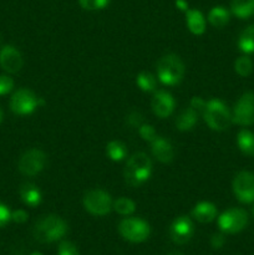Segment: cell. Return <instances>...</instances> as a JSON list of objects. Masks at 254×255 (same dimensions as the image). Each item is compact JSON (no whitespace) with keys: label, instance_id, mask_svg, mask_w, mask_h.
<instances>
[{"label":"cell","instance_id":"f1b7e54d","mask_svg":"<svg viewBox=\"0 0 254 255\" xmlns=\"http://www.w3.org/2000/svg\"><path fill=\"white\" fill-rule=\"evenodd\" d=\"M138 133L139 136H141V138L147 142H152L157 137L156 129L153 128L152 125L148 124H142L141 126L138 127Z\"/></svg>","mask_w":254,"mask_h":255},{"label":"cell","instance_id":"60d3db41","mask_svg":"<svg viewBox=\"0 0 254 255\" xmlns=\"http://www.w3.org/2000/svg\"><path fill=\"white\" fill-rule=\"evenodd\" d=\"M253 217H254V207H253Z\"/></svg>","mask_w":254,"mask_h":255},{"label":"cell","instance_id":"4316f807","mask_svg":"<svg viewBox=\"0 0 254 255\" xmlns=\"http://www.w3.org/2000/svg\"><path fill=\"white\" fill-rule=\"evenodd\" d=\"M234 70L241 77L251 76L253 72V61L248 55L239 56L234 62Z\"/></svg>","mask_w":254,"mask_h":255},{"label":"cell","instance_id":"5bb4252c","mask_svg":"<svg viewBox=\"0 0 254 255\" xmlns=\"http://www.w3.org/2000/svg\"><path fill=\"white\" fill-rule=\"evenodd\" d=\"M24 65L21 54L12 45H6L0 50V66L9 74H16Z\"/></svg>","mask_w":254,"mask_h":255},{"label":"cell","instance_id":"9a60e30c","mask_svg":"<svg viewBox=\"0 0 254 255\" xmlns=\"http://www.w3.org/2000/svg\"><path fill=\"white\" fill-rule=\"evenodd\" d=\"M151 151L154 158L161 163H171L174 158V149L171 142L163 137L157 136L151 142Z\"/></svg>","mask_w":254,"mask_h":255},{"label":"cell","instance_id":"6da1fadb","mask_svg":"<svg viewBox=\"0 0 254 255\" xmlns=\"http://www.w3.org/2000/svg\"><path fill=\"white\" fill-rule=\"evenodd\" d=\"M152 161L143 152H137L132 154L127 161L124 169L125 181L128 186L141 187L151 178Z\"/></svg>","mask_w":254,"mask_h":255},{"label":"cell","instance_id":"52a82bcc","mask_svg":"<svg viewBox=\"0 0 254 255\" xmlns=\"http://www.w3.org/2000/svg\"><path fill=\"white\" fill-rule=\"evenodd\" d=\"M42 104L44 101L27 89L17 90L10 99V109L19 116H29Z\"/></svg>","mask_w":254,"mask_h":255},{"label":"cell","instance_id":"f546056e","mask_svg":"<svg viewBox=\"0 0 254 255\" xmlns=\"http://www.w3.org/2000/svg\"><path fill=\"white\" fill-rule=\"evenodd\" d=\"M59 255H79V251H77L76 246L69 241H64L60 243L59 246Z\"/></svg>","mask_w":254,"mask_h":255},{"label":"cell","instance_id":"74e56055","mask_svg":"<svg viewBox=\"0 0 254 255\" xmlns=\"http://www.w3.org/2000/svg\"><path fill=\"white\" fill-rule=\"evenodd\" d=\"M30 255H42V254L39 253V252H34V253H31Z\"/></svg>","mask_w":254,"mask_h":255},{"label":"cell","instance_id":"277c9868","mask_svg":"<svg viewBox=\"0 0 254 255\" xmlns=\"http://www.w3.org/2000/svg\"><path fill=\"white\" fill-rule=\"evenodd\" d=\"M202 115L206 124L213 131H224L232 124L231 111L227 105L218 99H211L207 101Z\"/></svg>","mask_w":254,"mask_h":255},{"label":"cell","instance_id":"2e32d148","mask_svg":"<svg viewBox=\"0 0 254 255\" xmlns=\"http://www.w3.org/2000/svg\"><path fill=\"white\" fill-rule=\"evenodd\" d=\"M217 207L211 202H199L192 209V217L199 223H211L217 218Z\"/></svg>","mask_w":254,"mask_h":255},{"label":"cell","instance_id":"5b68a950","mask_svg":"<svg viewBox=\"0 0 254 255\" xmlns=\"http://www.w3.org/2000/svg\"><path fill=\"white\" fill-rule=\"evenodd\" d=\"M82 204L90 214L95 217H104L111 212L114 201L109 192L104 189H90L84 194Z\"/></svg>","mask_w":254,"mask_h":255},{"label":"cell","instance_id":"1f68e13d","mask_svg":"<svg viewBox=\"0 0 254 255\" xmlns=\"http://www.w3.org/2000/svg\"><path fill=\"white\" fill-rule=\"evenodd\" d=\"M142 121H143V116H142L141 112L138 111H132L131 114L127 116V124L132 127H136V128H138V127L143 124Z\"/></svg>","mask_w":254,"mask_h":255},{"label":"cell","instance_id":"7a4b0ae2","mask_svg":"<svg viewBox=\"0 0 254 255\" xmlns=\"http://www.w3.org/2000/svg\"><path fill=\"white\" fill-rule=\"evenodd\" d=\"M66 233V222L55 214H49L40 218L32 229L34 238L40 243H52L60 241Z\"/></svg>","mask_w":254,"mask_h":255},{"label":"cell","instance_id":"f35d334b","mask_svg":"<svg viewBox=\"0 0 254 255\" xmlns=\"http://www.w3.org/2000/svg\"><path fill=\"white\" fill-rule=\"evenodd\" d=\"M1 121H2V112L1 110H0V124H1Z\"/></svg>","mask_w":254,"mask_h":255},{"label":"cell","instance_id":"ac0fdd59","mask_svg":"<svg viewBox=\"0 0 254 255\" xmlns=\"http://www.w3.org/2000/svg\"><path fill=\"white\" fill-rule=\"evenodd\" d=\"M20 198H21V201L24 202L26 206L35 208V207H37L41 203L42 194L35 184L25 183L22 184L21 188H20Z\"/></svg>","mask_w":254,"mask_h":255},{"label":"cell","instance_id":"30bf717a","mask_svg":"<svg viewBox=\"0 0 254 255\" xmlns=\"http://www.w3.org/2000/svg\"><path fill=\"white\" fill-rule=\"evenodd\" d=\"M232 122L239 126L254 125V94L244 92L236 102L232 114Z\"/></svg>","mask_w":254,"mask_h":255},{"label":"cell","instance_id":"d4e9b609","mask_svg":"<svg viewBox=\"0 0 254 255\" xmlns=\"http://www.w3.org/2000/svg\"><path fill=\"white\" fill-rule=\"evenodd\" d=\"M136 84L141 91L153 92V91H156L157 80H156V77H154V75H152L151 72L142 71L137 75Z\"/></svg>","mask_w":254,"mask_h":255},{"label":"cell","instance_id":"484cf974","mask_svg":"<svg viewBox=\"0 0 254 255\" xmlns=\"http://www.w3.org/2000/svg\"><path fill=\"white\" fill-rule=\"evenodd\" d=\"M112 208L120 214V216H131L136 211V203L132 199L126 197H120L114 202Z\"/></svg>","mask_w":254,"mask_h":255},{"label":"cell","instance_id":"4fadbf2b","mask_svg":"<svg viewBox=\"0 0 254 255\" xmlns=\"http://www.w3.org/2000/svg\"><path fill=\"white\" fill-rule=\"evenodd\" d=\"M152 111L159 119H167L171 116L176 107V101H174L173 96L169 92L164 91V90H158L154 91L153 97L151 101Z\"/></svg>","mask_w":254,"mask_h":255},{"label":"cell","instance_id":"836d02e7","mask_svg":"<svg viewBox=\"0 0 254 255\" xmlns=\"http://www.w3.org/2000/svg\"><path fill=\"white\" fill-rule=\"evenodd\" d=\"M206 100H203L202 97L199 96H194L192 97L191 100V104H189V107H192L193 110H196L197 112H202L204 110V107H206Z\"/></svg>","mask_w":254,"mask_h":255},{"label":"cell","instance_id":"d590c367","mask_svg":"<svg viewBox=\"0 0 254 255\" xmlns=\"http://www.w3.org/2000/svg\"><path fill=\"white\" fill-rule=\"evenodd\" d=\"M224 243H226V238H224V236L222 233H216L212 236L211 246L213 247L214 249L222 248V247L224 246Z\"/></svg>","mask_w":254,"mask_h":255},{"label":"cell","instance_id":"4dcf8cb0","mask_svg":"<svg viewBox=\"0 0 254 255\" xmlns=\"http://www.w3.org/2000/svg\"><path fill=\"white\" fill-rule=\"evenodd\" d=\"M14 87V81L6 75H0V96L9 94Z\"/></svg>","mask_w":254,"mask_h":255},{"label":"cell","instance_id":"9c48e42d","mask_svg":"<svg viewBox=\"0 0 254 255\" xmlns=\"http://www.w3.org/2000/svg\"><path fill=\"white\" fill-rule=\"evenodd\" d=\"M46 154L41 149L32 148L25 152L19 159L17 168L20 173L27 177H34L39 174L46 166Z\"/></svg>","mask_w":254,"mask_h":255},{"label":"cell","instance_id":"603a6c76","mask_svg":"<svg viewBox=\"0 0 254 255\" xmlns=\"http://www.w3.org/2000/svg\"><path fill=\"white\" fill-rule=\"evenodd\" d=\"M238 47L246 55L254 54V24L247 26L241 32L238 39Z\"/></svg>","mask_w":254,"mask_h":255},{"label":"cell","instance_id":"cb8c5ba5","mask_svg":"<svg viewBox=\"0 0 254 255\" xmlns=\"http://www.w3.org/2000/svg\"><path fill=\"white\" fill-rule=\"evenodd\" d=\"M106 154L111 161H124L127 156V148L121 141H110L106 146Z\"/></svg>","mask_w":254,"mask_h":255},{"label":"cell","instance_id":"ffe728a7","mask_svg":"<svg viewBox=\"0 0 254 255\" xmlns=\"http://www.w3.org/2000/svg\"><path fill=\"white\" fill-rule=\"evenodd\" d=\"M231 19V12L224 6H214L208 12V21L216 29H223Z\"/></svg>","mask_w":254,"mask_h":255},{"label":"cell","instance_id":"ba28073f","mask_svg":"<svg viewBox=\"0 0 254 255\" xmlns=\"http://www.w3.org/2000/svg\"><path fill=\"white\" fill-rule=\"evenodd\" d=\"M248 224V213L242 208H231L218 217V227L221 232L236 234L243 231Z\"/></svg>","mask_w":254,"mask_h":255},{"label":"cell","instance_id":"83f0119b","mask_svg":"<svg viewBox=\"0 0 254 255\" xmlns=\"http://www.w3.org/2000/svg\"><path fill=\"white\" fill-rule=\"evenodd\" d=\"M111 0H79L80 6L87 11H96V10H102L110 4Z\"/></svg>","mask_w":254,"mask_h":255},{"label":"cell","instance_id":"e575fe53","mask_svg":"<svg viewBox=\"0 0 254 255\" xmlns=\"http://www.w3.org/2000/svg\"><path fill=\"white\" fill-rule=\"evenodd\" d=\"M27 218H29V216H27L26 212L22 211V209H17V211H14L11 213V221H14L15 223L17 224L25 223V222L27 221Z\"/></svg>","mask_w":254,"mask_h":255},{"label":"cell","instance_id":"d6a6232c","mask_svg":"<svg viewBox=\"0 0 254 255\" xmlns=\"http://www.w3.org/2000/svg\"><path fill=\"white\" fill-rule=\"evenodd\" d=\"M11 221V212L5 204L0 203V228L6 226Z\"/></svg>","mask_w":254,"mask_h":255},{"label":"cell","instance_id":"7c38bea8","mask_svg":"<svg viewBox=\"0 0 254 255\" xmlns=\"http://www.w3.org/2000/svg\"><path fill=\"white\" fill-rule=\"evenodd\" d=\"M194 227L191 218L181 216L173 221L169 228V236L176 244H186L191 241L193 236Z\"/></svg>","mask_w":254,"mask_h":255},{"label":"cell","instance_id":"8d00e7d4","mask_svg":"<svg viewBox=\"0 0 254 255\" xmlns=\"http://www.w3.org/2000/svg\"><path fill=\"white\" fill-rule=\"evenodd\" d=\"M174 5H176L177 9L181 10V11H183V12H186L187 10L189 9L188 2H187L186 0H176V1H174Z\"/></svg>","mask_w":254,"mask_h":255},{"label":"cell","instance_id":"8992f818","mask_svg":"<svg viewBox=\"0 0 254 255\" xmlns=\"http://www.w3.org/2000/svg\"><path fill=\"white\" fill-rule=\"evenodd\" d=\"M119 232L122 238L131 243H142L151 233L149 224L141 218H126L120 222Z\"/></svg>","mask_w":254,"mask_h":255},{"label":"cell","instance_id":"8fae6325","mask_svg":"<svg viewBox=\"0 0 254 255\" xmlns=\"http://www.w3.org/2000/svg\"><path fill=\"white\" fill-rule=\"evenodd\" d=\"M233 193L241 203L251 204L254 202V173L241 171L236 174L232 183Z\"/></svg>","mask_w":254,"mask_h":255},{"label":"cell","instance_id":"ab89813d","mask_svg":"<svg viewBox=\"0 0 254 255\" xmlns=\"http://www.w3.org/2000/svg\"><path fill=\"white\" fill-rule=\"evenodd\" d=\"M169 255H183V254H181V253H177V252H174V253H171Z\"/></svg>","mask_w":254,"mask_h":255},{"label":"cell","instance_id":"44dd1931","mask_svg":"<svg viewBox=\"0 0 254 255\" xmlns=\"http://www.w3.org/2000/svg\"><path fill=\"white\" fill-rule=\"evenodd\" d=\"M231 12L239 19H249L254 15V0H232Z\"/></svg>","mask_w":254,"mask_h":255},{"label":"cell","instance_id":"d6986e66","mask_svg":"<svg viewBox=\"0 0 254 255\" xmlns=\"http://www.w3.org/2000/svg\"><path fill=\"white\" fill-rule=\"evenodd\" d=\"M197 122H198V112L192 107H188V109H184L183 111H181V114L177 116L176 127L177 129L182 132L191 131L194 128Z\"/></svg>","mask_w":254,"mask_h":255},{"label":"cell","instance_id":"e0dca14e","mask_svg":"<svg viewBox=\"0 0 254 255\" xmlns=\"http://www.w3.org/2000/svg\"><path fill=\"white\" fill-rule=\"evenodd\" d=\"M186 24L193 35H203L206 31V17L198 9H188L186 12Z\"/></svg>","mask_w":254,"mask_h":255},{"label":"cell","instance_id":"3957f363","mask_svg":"<svg viewBox=\"0 0 254 255\" xmlns=\"http://www.w3.org/2000/svg\"><path fill=\"white\" fill-rule=\"evenodd\" d=\"M157 77L164 86H176L183 80L186 67L176 54L163 55L157 61Z\"/></svg>","mask_w":254,"mask_h":255},{"label":"cell","instance_id":"7402d4cb","mask_svg":"<svg viewBox=\"0 0 254 255\" xmlns=\"http://www.w3.org/2000/svg\"><path fill=\"white\" fill-rule=\"evenodd\" d=\"M239 151L249 157H254V133L248 129H242L237 136Z\"/></svg>","mask_w":254,"mask_h":255}]
</instances>
